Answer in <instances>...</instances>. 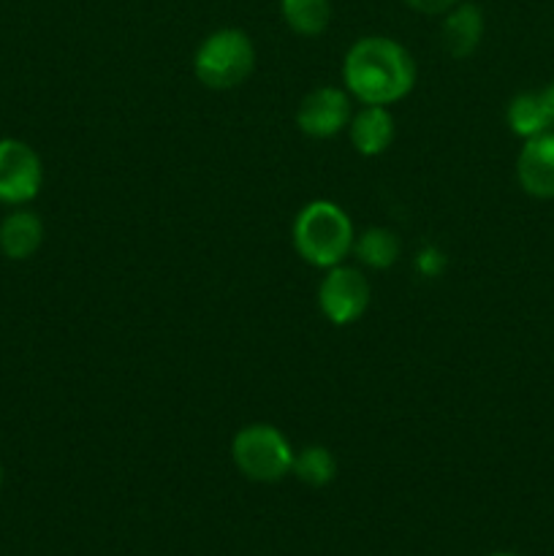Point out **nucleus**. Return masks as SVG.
Returning a JSON list of instances; mask_svg holds the SVG:
<instances>
[{"instance_id":"obj_3","label":"nucleus","mask_w":554,"mask_h":556,"mask_svg":"<svg viewBox=\"0 0 554 556\" xmlns=\"http://www.w3.org/2000/svg\"><path fill=\"white\" fill-rule=\"evenodd\" d=\"M255 68V47L239 27H221L199 43L193 74L210 90L239 87Z\"/></svg>"},{"instance_id":"obj_6","label":"nucleus","mask_w":554,"mask_h":556,"mask_svg":"<svg viewBox=\"0 0 554 556\" xmlns=\"http://www.w3.org/2000/svg\"><path fill=\"white\" fill-rule=\"evenodd\" d=\"M318 307L335 326L356 324L369 307V282L353 266H331L318 286Z\"/></svg>"},{"instance_id":"obj_2","label":"nucleus","mask_w":554,"mask_h":556,"mask_svg":"<svg viewBox=\"0 0 554 556\" xmlns=\"http://www.w3.org/2000/svg\"><path fill=\"white\" fill-rule=\"evenodd\" d=\"M291 239L299 258L318 269H331L353 253L356 231L348 212L335 201H310L293 220Z\"/></svg>"},{"instance_id":"obj_17","label":"nucleus","mask_w":554,"mask_h":556,"mask_svg":"<svg viewBox=\"0 0 554 556\" xmlns=\"http://www.w3.org/2000/svg\"><path fill=\"white\" fill-rule=\"evenodd\" d=\"M541 98H543V106H546L549 123H552V130H554V81L549 87H543Z\"/></svg>"},{"instance_id":"obj_1","label":"nucleus","mask_w":554,"mask_h":556,"mask_svg":"<svg viewBox=\"0 0 554 556\" xmlns=\"http://www.w3.org/2000/svg\"><path fill=\"white\" fill-rule=\"evenodd\" d=\"M342 81L348 96L364 106H389L402 101L416 85V63L400 41L386 36H364L342 60Z\"/></svg>"},{"instance_id":"obj_10","label":"nucleus","mask_w":554,"mask_h":556,"mask_svg":"<svg viewBox=\"0 0 554 556\" xmlns=\"http://www.w3.org/2000/svg\"><path fill=\"white\" fill-rule=\"evenodd\" d=\"M348 134L358 155L378 157L394 141V117L389 106H362L348 123Z\"/></svg>"},{"instance_id":"obj_9","label":"nucleus","mask_w":554,"mask_h":556,"mask_svg":"<svg viewBox=\"0 0 554 556\" xmlns=\"http://www.w3.org/2000/svg\"><path fill=\"white\" fill-rule=\"evenodd\" d=\"M483 38V11L476 3H456L443 14L440 25V41L443 49L456 60L470 58Z\"/></svg>"},{"instance_id":"obj_19","label":"nucleus","mask_w":554,"mask_h":556,"mask_svg":"<svg viewBox=\"0 0 554 556\" xmlns=\"http://www.w3.org/2000/svg\"><path fill=\"white\" fill-rule=\"evenodd\" d=\"M0 483H3V467H0Z\"/></svg>"},{"instance_id":"obj_13","label":"nucleus","mask_w":554,"mask_h":556,"mask_svg":"<svg viewBox=\"0 0 554 556\" xmlns=\"http://www.w3.org/2000/svg\"><path fill=\"white\" fill-rule=\"evenodd\" d=\"M400 237L389 228H367L353 239V255L369 269H389L400 258Z\"/></svg>"},{"instance_id":"obj_5","label":"nucleus","mask_w":554,"mask_h":556,"mask_svg":"<svg viewBox=\"0 0 554 556\" xmlns=\"http://www.w3.org/2000/svg\"><path fill=\"white\" fill-rule=\"evenodd\" d=\"M43 185L38 152L22 139H0V204L25 206Z\"/></svg>"},{"instance_id":"obj_7","label":"nucleus","mask_w":554,"mask_h":556,"mask_svg":"<svg viewBox=\"0 0 554 556\" xmlns=\"http://www.w3.org/2000/svg\"><path fill=\"white\" fill-rule=\"evenodd\" d=\"M351 96L342 87H315L299 103L297 125L310 139H331L351 123Z\"/></svg>"},{"instance_id":"obj_8","label":"nucleus","mask_w":554,"mask_h":556,"mask_svg":"<svg viewBox=\"0 0 554 556\" xmlns=\"http://www.w3.org/2000/svg\"><path fill=\"white\" fill-rule=\"evenodd\" d=\"M516 179L532 199H554V130L525 141L516 157Z\"/></svg>"},{"instance_id":"obj_15","label":"nucleus","mask_w":554,"mask_h":556,"mask_svg":"<svg viewBox=\"0 0 554 556\" xmlns=\"http://www.w3.org/2000/svg\"><path fill=\"white\" fill-rule=\"evenodd\" d=\"M293 476L302 483L313 489H324L335 481L337 476V459L329 448L324 445H307L299 454H293Z\"/></svg>"},{"instance_id":"obj_11","label":"nucleus","mask_w":554,"mask_h":556,"mask_svg":"<svg viewBox=\"0 0 554 556\" xmlns=\"http://www.w3.org/2000/svg\"><path fill=\"white\" fill-rule=\"evenodd\" d=\"M43 242V223L36 212L14 206V212L0 220V253L9 261H27L38 253Z\"/></svg>"},{"instance_id":"obj_4","label":"nucleus","mask_w":554,"mask_h":556,"mask_svg":"<svg viewBox=\"0 0 554 556\" xmlns=\"http://www.w3.org/2000/svg\"><path fill=\"white\" fill-rule=\"evenodd\" d=\"M231 459L244 478L255 483H277L291 472L293 448L272 424H248L231 440Z\"/></svg>"},{"instance_id":"obj_14","label":"nucleus","mask_w":554,"mask_h":556,"mask_svg":"<svg viewBox=\"0 0 554 556\" xmlns=\"http://www.w3.org/2000/svg\"><path fill=\"white\" fill-rule=\"evenodd\" d=\"M280 14L297 36H320L331 22L329 0H280Z\"/></svg>"},{"instance_id":"obj_12","label":"nucleus","mask_w":554,"mask_h":556,"mask_svg":"<svg viewBox=\"0 0 554 556\" xmlns=\"http://www.w3.org/2000/svg\"><path fill=\"white\" fill-rule=\"evenodd\" d=\"M505 123H508L511 134L525 141L552 130L541 92H519V96L511 98L508 109H505Z\"/></svg>"},{"instance_id":"obj_18","label":"nucleus","mask_w":554,"mask_h":556,"mask_svg":"<svg viewBox=\"0 0 554 556\" xmlns=\"http://www.w3.org/2000/svg\"><path fill=\"white\" fill-rule=\"evenodd\" d=\"M489 556H521V554H511V552H498V554H489Z\"/></svg>"},{"instance_id":"obj_16","label":"nucleus","mask_w":554,"mask_h":556,"mask_svg":"<svg viewBox=\"0 0 554 556\" xmlns=\"http://www.w3.org/2000/svg\"><path fill=\"white\" fill-rule=\"evenodd\" d=\"M405 3L411 5L413 11H418V14L443 16L445 11H451L456 3H462V0H405Z\"/></svg>"}]
</instances>
